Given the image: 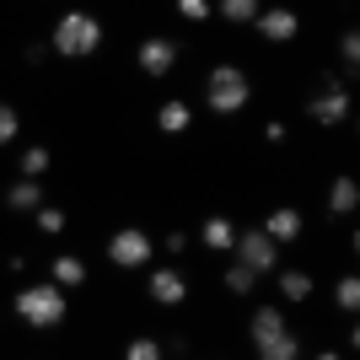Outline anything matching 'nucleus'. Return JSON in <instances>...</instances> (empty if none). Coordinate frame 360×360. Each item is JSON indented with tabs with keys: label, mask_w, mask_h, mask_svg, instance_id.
Returning a JSON list of instances; mask_svg holds the SVG:
<instances>
[{
	"label": "nucleus",
	"mask_w": 360,
	"mask_h": 360,
	"mask_svg": "<svg viewBox=\"0 0 360 360\" xmlns=\"http://www.w3.org/2000/svg\"><path fill=\"white\" fill-rule=\"evenodd\" d=\"M11 307L32 328H54V323H65V285H27Z\"/></svg>",
	"instance_id": "obj_1"
},
{
	"label": "nucleus",
	"mask_w": 360,
	"mask_h": 360,
	"mask_svg": "<svg viewBox=\"0 0 360 360\" xmlns=\"http://www.w3.org/2000/svg\"><path fill=\"white\" fill-rule=\"evenodd\" d=\"M103 44V22L86 11H65L60 27H54V49H60L65 60H81V54H91V49Z\"/></svg>",
	"instance_id": "obj_2"
},
{
	"label": "nucleus",
	"mask_w": 360,
	"mask_h": 360,
	"mask_svg": "<svg viewBox=\"0 0 360 360\" xmlns=\"http://www.w3.org/2000/svg\"><path fill=\"white\" fill-rule=\"evenodd\" d=\"M205 86H210V108L215 113H242V108H248V75H242L237 65H215Z\"/></svg>",
	"instance_id": "obj_3"
},
{
	"label": "nucleus",
	"mask_w": 360,
	"mask_h": 360,
	"mask_svg": "<svg viewBox=\"0 0 360 360\" xmlns=\"http://www.w3.org/2000/svg\"><path fill=\"white\" fill-rule=\"evenodd\" d=\"M108 258H113L119 269H140L150 258V237L140 226H124V231H113V242H108Z\"/></svg>",
	"instance_id": "obj_4"
},
{
	"label": "nucleus",
	"mask_w": 360,
	"mask_h": 360,
	"mask_svg": "<svg viewBox=\"0 0 360 360\" xmlns=\"http://www.w3.org/2000/svg\"><path fill=\"white\" fill-rule=\"evenodd\" d=\"M242 253V264L253 274H264V269H274V237L269 231H237V242H231Z\"/></svg>",
	"instance_id": "obj_5"
},
{
	"label": "nucleus",
	"mask_w": 360,
	"mask_h": 360,
	"mask_svg": "<svg viewBox=\"0 0 360 360\" xmlns=\"http://www.w3.org/2000/svg\"><path fill=\"white\" fill-rule=\"evenodd\" d=\"M323 86H328V91H323V97H312V108H307V113H312L317 124H345V119H349V91L339 86L333 75L323 81Z\"/></svg>",
	"instance_id": "obj_6"
},
{
	"label": "nucleus",
	"mask_w": 360,
	"mask_h": 360,
	"mask_svg": "<svg viewBox=\"0 0 360 360\" xmlns=\"http://www.w3.org/2000/svg\"><path fill=\"white\" fill-rule=\"evenodd\" d=\"M178 65V44H167V38H146L140 44V70L146 75H167Z\"/></svg>",
	"instance_id": "obj_7"
},
{
	"label": "nucleus",
	"mask_w": 360,
	"mask_h": 360,
	"mask_svg": "<svg viewBox=\"0 0 360 360\" xmlns=\"http://www.w3.org/2000/svg\"><path fill=\"white\" fill-rule=\"evenodd\" d=\"M253 22H258V32H264L269 44H290V38H296V11H285V6H274V11L253 16Z\"/></svg>",
	"instance_id": "obj_8"
},
{
	"label": "nucleus",
	"mask_w": 360,
	"mask_h": 360,
	"mask_svg": "<svg viewBox=\"0 0 360 360\" xmlns=\"http://www.w3.org/2000/svg\"><path fill=\"white\" fill-rule=\"evenodd\" d=\"M183 296H188V285H183V274H178V269H156V274H150V301L178 307Z\"/></svg>",
	"instance_id": "obj_9"
},
{
	"label": "nucleus",
	"mask_w": 360,
	"mask_h": 360,
	"mask_svg": "<svg viewBox=\"0 0 360 360\" xmlns=\"http://www.w3.org/2000/svg\"><path fill=\"white\" fill-rule=\"evenodd\" d=\"M280 333H285V323H280V312H274V307H258V312H253V345L264 349V345H269V339H280Z\"/></svg>",
	"instance_id": "obj_10"
},
{
	"label": "nucleus",
	"mask_w": 360,
	"mask_h": 360,
	"mask_svg": "<svg viewBox=\"0 0 360 360\" xmlns=\"http://www.w3.org/2000/svg\"><path fill=\"white\" fill-rule=\"evenodd\" d=\"M264 231H269L274 242H296L301 237V215L296 210H274L269 221H264Z\"/></svg>",
	"instance_id": "obj_11"
},
{
	"label": "nucleus",
	"mask_w": 360,
	"mask_h": 360,
	"mask_svg": "<svg viewBox=\"0 0 360 360\" xmlns=\"http://www.w3.org/2000/svg\"><path fill=\"white\" fill-rule=\"evenodd\" d=\"M54 285H86V264L75 253H60L54 258Z\"/></svg>",
	"instance_id": "obj_12"
},
{
	"label": "nucleus",
	"mask_w": 360,
	"mask_h": 360,
	"mask_svg": "<svg viewBox=\"0 0 360 360\" xmlns=\"http://www.w3.org/2000/svg\"><path fill=\"white\" fill-rule=\"evenodd\" d=\"M188 119H194V113H188V103H178V97H172V103H162V113H156V124H162L167 135H183V129H188Z\"/></svg>",
	"instance_id": "obj_13"
},
{
	"label": "nucleus",
	"mask_w": 360,
	"mask_h": 360,
	"mask_svg": "<svg viewBox=\"0 0 360 360\" xmlns=\"http://www.w3.org/2000/svg\"><path fill=\"white\" fill-rule=\"evenodd\" d=\"M355 205H360V188H355L349 178H339V183L328 188V210H333V215H349Z\"/></svg>",
	"instance_id": "obj_14"
},
{
	"label": "nucleus",
	"mask_w": 360,
	"mask_h": 360,
	"mask_svg": "<svg viewBox=\"0 0 360 360\" xmlns=\"http://www.w3.org/2000/svg\"><path fill=\"white\" fill-rule=\"evenodd\" d=\"M6 205H11V210H38V205H44V194H38V183H32V178H22V183H11Z\"/></svg>",
	"instance_id": "obj_15"
},
{
	"label": "nucleus",
	"mask_w": 360,
	"mask_h": 360,
	"mask_svg": "<svg viewBox=\"0 0 360 360\" xmlns=\"http://www.w3.org/2000/svg\"><path fill=\"white\" fill-rule=\"evenodd\" d=\"M199 237H205V248H215V253H221V248H231V242H237V231H231V226H226L221 215H210V221H205V231H199Z\"/></svg>",
	"instance_id": "obj_16"
},
{
	"label": "nucleus",
	"mask_w": 360,
	"mask_h": 360,
	"mask_svg": "<svg viewBox=\"0 0 360 360\" xmlns=\"http://www.w3.org/2000/svg\"><path fill=\"white\" fill-rule=\"evenodd\" d=\"M258 355H264V360H296L301 355V339H296V333H280V339H269Z\"/></svg>",
	"instance_id": "obj_17"
},
{
	"label": "nucleus",
	"mask_w": 360,
	"mask_h": 360,
	"mask_svg": "<svg viewBox=\"0 0 360 360\" xmlns=\"http://www.w3.org/2000/svg\"><path fill=\"white\" fill-rule=\"evenodd\" d=\"M280 290H285L290 301H307V296H312V280H307L301 269H285V274H280Z\"/></svg>",
	"instance_id": "obj_18"
},
{
	"label": "nucleus",
	"mask_w": 360,
	"mask_h": 360,
	"mask_svg": "<svg viewBox=\"0 0 360 360\" xmlns=\"http://www.w3.org/2000/svg\"><path fill=\"white\" fill-rule=\"evenodd\" d=\"M221 16H226V22H253L258 0H221Z\"/></svg>",
	"instance_id": "obj_19"
},
{
	"label": "nucleus",
	"mask_w": 360,
	"mask_h": 360,
	"mask_svg": "<svg viewBox=\"0 0 360 360\" xmlns=\"http://www.w3.org/2000/svg\"><path fill=\"white\" fill-rule=\"evenodd\" d=\"M226 285L237 290V296H248V290H253V269H248V264H237V269H226Z\"/></svg>",
	"instance_id": "obj_20"
},
{
	"label": "nucleus",
	"mask_w": 360,
	"mask_h": 360,
	"mask_svg": "<svg viewBox=\"0 0 360 360\" xmlns=\"http://www.w3.org/2000/svg\"><path fill=\"white\" fill-rule=\"evenodd\" d=\"M333 296H339V307H345V312H355V307H360V280H339V290H333Z\"/></svg>",
	"instance_id": "obj_21"
},
{
	"label": "nucleus",
	"mask_w": 360,
	"mask_h": 360,
	"mask_svg": "<svg viewBox=\"0 0 360 360\" xmlns=\"http://www.w3.org/2000/svg\"><path fill=\"white\" fill-rule=\"evenodd\" d=\"M124 355H129V360H156L162 345H156V339H135V345H124Z\"/></svg>",
	"instance_id": "obj_22"
},
{
	"label": "nucleus",
	"mask_w": 360,
	"mask_h": 360,
	"mask_svg": "<svg viewBox=\"0 0 360 360\" xmlns=\"http://www.w3.org/2000/svg\"><path fill=\"white\" fill-rule=\"evenodd\" d=\"M44 167H49V150H44V146H32L27 156H22V172H27V178H38Z\"/></svg>",
	"instance_id": "obj_23"
},
{
	"label": "nucleus",
	"mask_w": 360,
	"mask_h": 360,
	"mask_svg": "<svg viewBox=\"0 0 360 360\" xmlns=\"http://www.w3.org/2000/svg\"><path fill=\"white\" fill-rule=\"evenodd\" d=\"M11 140H16V108L0 103V146H11Z\"/></svg>",
	"instance_id": "obj_24"
},
{
	"label": "nucleus",
	"mask_w": 360,
	"mask_h": 360,
	"mask_svg": "<svg viewBox=\"0 0 360 360\" xmlns=\"http://www.w3.org/2000/svg\"><path fill=\"white\" fill-rule=\"evenodd\" d=\"M178 11L188 16V22H205V16H210V0H178Z\"/></svg>",
	"instance_id": "obj_25"
},
{
	"label": "nucleus",
	"mask_w": 360,
	"mask_h": 360,
	"mask_svg": "<svg viewBox=\"0 0 360 360\" xmlns=\"http://www.w3.org/2000/svg\"><path fill=\"white\" fill-rule=\"evenodd\" d=\"M339 49H345V65H360V32H345Z\"/></svg>",
	"instance_id": "obj_26"
},
{
	"label": "nucleus",
	"mask_w": 360,
	"mask_h": 360,
	"mask_svg": "<svg viewBox=\"0 0 360 360\" xmlns=\"http://www.w3.org/2000/svg\"><path fill=\"white\" fill-rule=\"evenodd\" d=\"M38 226H44V231H65V215H60V210H44V205H38Z\"/></svg>",
	"instance_id": "obj_27"
}]
</instances>
